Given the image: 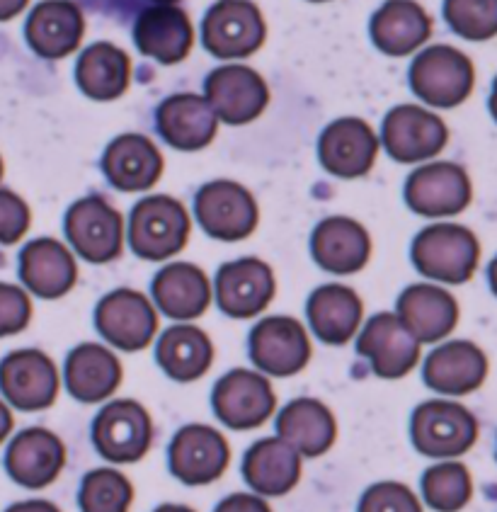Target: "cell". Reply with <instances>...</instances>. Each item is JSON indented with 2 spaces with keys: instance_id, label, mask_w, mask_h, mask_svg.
Returning a JSON list of instances; mask_svg holds the SVG:
<instances>
[{
  "instance_id": "cell-25",
  "label": "cell",
  "mask_w": 497,
  "mask_h": 512,
  "mask_svg": "<svg viewBox=\"0 0 497 512\" xmlns=\"http://www.w3.org/2000/svg\"><path fill=\"white\" fill-rule=\"evenodd\" d=\"M102 170L117 190L146 192L161 180L163 156L148 136L122 134L107 146Z\"/></svg>"
},
{
  "instance_id": "cell-20",
  "label": "cell",
  "mask_w": 497,
  "mask_h": 512,
  "mask_svg": "<svg viewBox=\"0 0 497 512\" xmlns=\"http://www.w3.org/2000/svg\"><path fill=\"white\" fill-rule=\"evenodd\" d=\"M490 362L485 352L471 340H454L439 345L425 360L422 377L432 391L447 396H464L481 389L488 379Z\"/></svg>"
},
{
  "instance_id": "cell-22",
  "label": "cell",
  "mask_w": 497,
  "mask_h": 512,
  "mask_svg": "<svg viewBox=\"0 0 497 512\" xmlns=\"http://www.w3.org/2000/svg\"><path fill=\"white\" fill-rule=\"evenodd\" d=\"M134 42L148 59L180 64L194 47V27L177 5H151L134 22Z\"/></svg>"
},
{
  "instance_id": "cell-6",
  "label": "cell",
  "mask_w": 497,
  "mask_h": 512,
  "mask_svg": "<svg viewBox=\"0 0 497 512\" xmlns=\"http://www.w3.org/2000/svg\"><path fill=\"white\" fill-rule=\"evenodd\" d=\"M97 452L112 464H134L151 449L153 420L141 403L114 401L97 413L93 423Z\"/></svg>"
},
{
  "instance_id": "cell-8",
  "label": "cell",
  "mask_w": 497,
  "mask_h": 512,
  "mask_svg": "<svg viewBox=\"0 0 497 512\" xmlns=\"http://www.w3.org/2000/svg\"><path fill=\"white\" fill-rule=\"evenodd\" d=\"M194 214L202 229L219 241H243L255 231L260 219L255 197L231 180L204 185L194 199Z\"/></svg>"
},
{
  "instance_id": "cell-30",
  "label": "cell",
  "mask_w": 497,
  "mask_h": 512,
  "mask_svg": "<svg viewBox=\"0 0 497 512\" xmlns=\"http://www.w3.org/2000/svg\"><path fill=\"white\" fill-rule=\"evenodd\" d=\"M398 316L420 343L447 338L459 323V304L447 289L434 284H413L398 299Z\"/></svg>"
},
{
  "instance_id": "cell-29",
  "label": "cell",
  "mask_w": 497,
  "mask_h": 512,
  "mask_svg": "<svg viewBox=\"0 0 497 512\" xmlns=\"http://www.w3.org/2000/svg\"><path fill=\"white\" fill-rule=\"evenodd\" d=\"M371 39L388 56H408L430 39L432 20L415 0H386L371 17Z\"/></svg>"
},
{
  "instance_id": "cell-10",
  "label": "cell",
  "mask_w": 497,
  "mask_h": 512,
  "mask_svg": "<svg viewBox=\"0 0 497 512\" xmlns=\"http://www.w3.org/2000/svg\"><path fill=\"white\" fill-rule=\"evenodd\" d=\"M388 156L398 163H417L442 153L449 141V129L434 112L425 107L401 105L393 107L381 129Z\"/></svg>"
},
{
  "instance_id": "cell-48",
  "label": "cell",
  "mask_w": 497,
  "mask_h": 512,
  "mask_svg": "<svg viewBox=\"0 0 497 512\" xmlns=\"http://www.w3.org/2000/svg\"><path fill=\"white\" fill-rule=\"evenodd\" d=\"M153 512H194L192 508H187V505H173V503H165L161 508H156Z\"/></svg>"
},
{
  "instance_id": "cell-39",
  "label": "cell",
  "mask_w": 497,
  "mask_h": 512,
  "mask_svg": "<svg viewBox=\"0 0 497 512\" xmlns=\"http://www.w3.org/2000/svg\"><path fill=\"white\" fill-rule=\"evenodd\" d=\"M444 17L468 42L497 37V0H444Z\"/></svg>"
},
{
  "instance_id": "cell-23",
  "label": "cell",
  "mask_w": 497,
  "mask_h": 512,
  "mask_svg": "<svg viewBox=\"0 0 497 512\" xmlns=\"http://www.w3.org/2000/svg\"><path fill=\"white\" fill-rule=\"evenodd\" d=\"M85 17L71 0H44L27 17L25 37L42 59H64L81 44Z\"/></svg>"
},
{
  "instance_id": "cell-44",
  "label": "cell",
  "mask_w": 497,
  "mask_h": 512,
  "mask_svg": "<svg viewBox=\"0 0 497 512\" xmlns=\"http://www.w3.org/2000/svg\"><path fill=\"white\" fill-rule=\"evenodd\" d=\"M5 512H61L54 503L49 500H27V503H15L10 505Z\"/></svg>"
},
{
  "instance_id": "cell-52",
  "label": "cell",
  "mask_w": 497,
  "mask_h": 512,
  "mask_svg": "<svg viewBox=\"0 0 497 512\" xmlns=\"http://www.w3.org/2000/svg\"><path fill=\"white\" fill-rule=\"evenodd\" d=\"M0 178H3V161H0Z\"/></svg>"
},
{
  "instance_id": "cell-33",
  "label": "cell",
  "mask_w": 497,
  "mask_h": 512,
  "mask_svg": "<svg viewBox=\"0 0 497 512\" xmlns=\"http://www.w3.org/2000/svg\"><path fill=\"white\" fill-rule=\"evenodd\" d=\"M122 381V364L107 347L85 343L68 355L66 386L83 403L105 401Z\"/></svg>"
},
{
  "instance_id": "cell-38",
  "label": "cell",
  "mask_w": 497,
  "mask_h": 512,
  "mask_svg": "<svg viewBox=\"0 0 497 512\" xmlns=\"http://www.w3.org/2000/svg\"><path fill=\"white\" fill-rule=\"evenodd\" d=\"M131 503H134V486L117 469L90 471L78 493V505L83 512H129Z\"/></svg>"
},
{
  "instance_id": "cell-24",
  "label": "cell",
  "mask_w": 497,
  "mask_h": 512,
  "mask_svg": "<svg viewBox=\"0 0 497 512\" xmlns=\"http://www.w3.org/2000/svg\"><path fill=\"white\" fill-rule=\"evenodd\" d=\"M158 132L177 151H199L214 141L219 115L207 95L180 93L158 107Z\"/></svg>"
},
{
  "instance_id": "cell-41",
  "label": "cell",
  "mask_w": 497,
  "mask_h": 512,
  "mask_svg": "<svg viewBox=\"0 0 497 512\" xmlns=\"http://www.w3.org/2000/svg\"><path fill=\"white\" fill-rule=\"evenodd\" d=\"M32 318L30 297L15 284L0 282V338L25 331Z\"/></svg>"
},
{
  "instance_id": "cell-42",
  "label": "cell",
  "mask_w": 497,
  "mask_h": 512,
  "mask_svg": "<svg viewBox=\"0 0 497 512\" xmlns=\"http://www.w3.org/2000/svg\"><path fill=\"white\" fill-rule=\"evenodd\" d=\"M30 229V207L15 192L0 190V243H17Z\"/></svg>"
},
{
  "instance_id": "cell-47",
  "label": "cell",
  "mask_w": 497,
  "mask_h": 512,
  "mask_svg": "<svg viewBox=\"0 0 497 512\" xmlns=\"http://www.w3.org/2000/svg\"><path fill=\"white\" fill-rule=\"evenodd\" d=\"M488 280H490V289H493V294L497 297V255L493 258V263L488 267Z\"/></svg>"
},
{
  "instance_id": "cell-37",
  "label": "cell",
  "mask_w": 497,
  "mask_h": 512,
  "mask_svg": "<svg viewBox=\"0 0 497 512\" xmlns=\"http://www.w3.org/2000/svg\"><path fill=\"white\" fill-rule=\"evenodd\" d=\"M422 498L437 512H459L473 498L471 471L459 462L434 464L422 474Z\"/></svg>"
},
{
  "instance_id": "cell-1",
  "label": "cell",
  "mask_w": 497,
  "mask_h": 512,
  "mask_svg": "<svg viewBox=\"0 0 497 512\" xmlns=\"http://www.w3.org/2000/svg\"><path fill=\"white\" fill-rule=\"evenodd\" d=\"M413 263L432 280L464 284L476 275L481 263V243L476 233L459 224H437L417 233Z\"/></svg>"
},
{
  "instance_id": "cell-35",
  "label": "cell",
  "mask_w": 497,
  "mask_h": 512,
  "mask_svg": "<svg viewBox=\"0 0 497 512\" xmlns=\"http://www.w3.org/2000/svg\"><path fill=\"white\" fill-rule=\"evenodd\" d=\"M131 81V61L127 51L110 42H97L81 54L76 66L78 88L90 100L110 102L127 93Z\"/></svg>"
},
{
  "instance_id": "cell-15",
  "label": "cell",
  "mask_w": 497,
  "mask_h": 512,
  "mask_svg": "<svg viewBox=\"0 0 497 512\" xmlns=\"http://www.w3.org/2000/svg\"><path fill=\"white\" fill-rule=\"evenodd\" d=\"M357 350L384 379L405 377L420 360V340L398 314H376L369 318L359 335Z\"/></svg>"
},
{
  "instance_id": "cell-12",
  "label": "cell",
  "mask_w": 497,
  "mask_h": 512,
  "mask_svg": "<svg viewBox=\"0 0 497 512\" xmlns=\"http://www.w3.org/2000/svg\"><path fill=\"white\" fill-rule=\"evenodd\" d=\"M95 326L110 345L124 352H139L151 345L158 331V316L141 292L117 289L97 304Z\"/></svg>"
},
{
  "instance_id": "cell-17",
  "label": "cell",
  "mask_w": 497,
  "mask_h": 512,
  "mask_svg": "<svg viewBox=\"0 0 497 512\" xmlns=\"http://www.w3.org/2000/svg\"><path fill=\"white\" fill-rule=\"evenodd\" d=\"M207 100L221 122L248 124L270 105V88L253 68L221 66L209 73Z\"/></svg>"
},
{
  "instance_id": "cell-2",
  "label": "cell",
  "mask_w": 497,
  "mask_h": 512,
  "mask_svg": "<svg viewBox=\"0 0 497 512\" xmlns=\"http://www.w3.org/2000/svg\"><path fill=\"white\" fill-rule=\"evenodd\" d=\"M187 209L168 195L141 199L129 219V246L144 260H165L180 253L190 238Z\"/></svg>"
},
{
  "instance_id": "cell-16",
  "label": "cell",
  "mask_w": 497,
  "mask_h": 512,
  "mask_svg": "<svg viewBox=\"0 0 497 512\" xmlns=\"http://www.w3.org/2000/svg\"><path fill=\"white\" fill-rule=\"evenodd\" d=\"M0 389L20 411H44L59 396V372L39 350H17L0 362Z\"/></svg>"
},
{
  "instance_id": "cell-13",
  "label": "cell",
  "mask_w": 497,
  "mask_h": 512,
  "mask_svg": "<svg viewBox=\"0 0 497 512\" xmlns=\"http://www.w3.org/2000/svg\"><path fill=\"white\" fill-rule=\"evenodd\" d=\"M473 185L468 173L456 163H430L417 168L405 182V202L415 214L456 216L471 204Z\"/></svg>"
},
{
  "instance_id": "cell-7",
  "label": "cell",
  "mask_w": 497,
  "mask_h": 512,
  "mask_svg": "<svg viewBox=\"0 0 497 512\" xmlns=\"http://www.w3.org/2000/svg\"><path fill=\"white\" fill-rule=\"evenodd\" d=\"M66 236L88 263H110L122 253V216L105 197H83L68 209Z\"/></svg>"
},
{
  "instance_id": "cell-18",
  "label": "cell",
  "mask_w": 497,
  "mask_h": 512,
  "mask_svg": "<svg viewBox=\"0 0 497 512\" xmlns=\"http://www.w3.org/2000/svg\"><path fill=\"white\" fill-rule=\"evenodd\" d=\"M323 168L335 178L354 180L367 175L379 153V139L364 119L342 117L325 127L318 144Z\"/></svg>"
},
{
  "instance_id": "cell-14",
  "label": "cell",
  "mask_w": 497,
  "mask_h": 512,
  "mask_svg": "<svg viewBox=\"0 0 497 512\" xmlns=\"http://www.w3.org/2000/svg\"><path fill=\"white\" fill-rule=\"evenodd\" d=\"M250 360L272 377L299 374L311 360V340L296 318L270 316L250 333Z\"/></svg>"
},
{
  "instance_id": "cell-40",
  "label": "cell",
  "mask_w": 497,
  "mask_h": 512,
  "mask_svg": "<svg viewBox=\"0 0 497 512\" xmlns=\"http://www.w3.org/2000/svg\"><path fill=\"white\" fill-rule=\"evenodd\" d=\"M359 512H422V505L408 486L384 481L367 488L359 500Z\"/></svg>"
},
{
  "instance_id": "cell-28",
  "label": "cell",
  "mask_w": 497,
  "mask_h": 512,
  "mask_svg": "<svg viewBox=\"0 0 497 512\" xmlns=\"http://www.w3.org/2000/svg\"><path fill=\"white\" fill-rule=\"evenodd\" d=\"M243 476L260 496H284L301 479V452L279 435L265 437L245 454Z\"/></svg>"
},
{
  "instance_id": "cell-31",
  "label": "cell",
  "mask_w": 497,
  "mask_h": 512,
  "mask_svg": "<svg viewBox=\"0 0 497 512\" xmlns=\"http://www.w3.org/2000/svg\"><path fill=\"white\" fill-rule=\"evenodd\" d=\"M153 299L165 316L190 321L202 316L211 304V282L202 267L173 263L153 280Z\"/></svg>"
},
{
  "instance_id": "cell-46",
  "label": "cell",
  "mask_w": 497,
  "mask_h": 512,
  "mask_svg": "<svg viewBox=\"0 0 497 512\" xmlns=\"http://www.w3.org/2000/svg\"><path fill=\"white\" fill-rule=\"evenodd\" d=\"M10 430H13V415H10L8 406L0 401V442L10 435Z\"/></svg>"
},
{
  "instance_id": "cell-3",
  "label": "cell",
  "mask_w": 497,
  "mask_h": 512,
  "mask_svg": "<svg viewBox=\"0 0 497 512\" xmlns=\"http://www.w3.org/2000/svg\"><path fill=\"white\" fill-rule=\"evenodd\" d=\"M410 85L417 98L434 107L461 105L476 85V68L464 51L437 44L415 56Z\"/></svg>"
},
{
  "instance_id": "cell-9",
  "label": "cell",
  "mask_w": 497,
  "mask_h": 512,
  "mask_svg": "<svg viewBox=\"0 0 497 512\" xmlns=\"http://www.w3.org/2000/svg\"><path fill=\"white\" fill-rule=\"evenodd\" d=\"M170 474L185 486H207L221 479L231 462V447L209 425H187L170 442Z\"/></svg>"
},
{
  "instance_id": "cell-32",
  "label": "cell",
  "mask_w": 497,
  "mask_h": 512,
  "mask_svg": "<svg viewBox=\"0 0 497 512\" xmlns=\"http://www.w3.org/2000/svg\"><path fill=\"white\" fill-rule=\"evenodd\" d=\"M364 306L354 289L342 284L318 287L308 299V321L313 333L328 345H345L362 323Z\"/></svg>"
},
{
  "instance_id": "cell-11",
  "label": "cell",
  "mask_w": 497,
  "mask_h": 512,
  "mask_svg": "<svg viewBox=\"0 0 497 512\" xmlns=\"http://www.w3.org/2000/svg\"><path fill=\"white\" fill-rule=\"evenodd\" d=\"M214 411L231 430H253L270 420L277 408L272 384L250 369H233L214 386Z\"/></svg>"
},
{
  "instance_id": "cell-49",
  "label": "cell",
  "mask_w": 497,
  "mask_h": 512,
  "mask_svg": "<svg viewBox=\"0 0 497 512\" xmlns=\"http://www.w3.org/2000/svg\"><path fill=\"white\" fill-rule=\"evenodd\" d=\"M490 115H493V119L497 122V78L493 83V93H490Z\"/></svg>"
},
{
  "instance_id": "cell-34",
  "label": "cell",
  "mask_w": 497,
  "mask_h": 512,
  "mask_svg": "<svg viewBox=\"0 0 497 512\" xmlns=\"http://www.w3.org/2000/svg\"><path fill=\"white\" fill-rule=\"evenodd\" d=\"M282 440L301 452V457H321L333 447L337 425L328 406L316 398H296L277 420Z\"/></svg>"
},
{
  "instance_id": "cell-5",
  "label": "cell",
  "mask_w": 497,
  "mask_h": 512,
  "mask_svg": "<svg viewBox=\"0 0 497 512\" xmlns=\"http://www.w3.org/2000/svg\"><path fill=\"white\" fill-rule=\"evenodd\" d=\"M204 47L216 59H245L265 44L267 25L250 0H219L204 17Z\"/></svg>"
},
{
  "instance_id": "cell-45",
  "label": "cell",
  "mask_w": 497,
  "mask_h": 512,
  "mask_svg": "<svg viewBox=\"0 0 497 512\" xmlns=\"http://www.w3.org/2000/svg\"><path fill=\"white\" fill-rule=\"evenodd\" d=\"M27 8V0H0V22L13 20L15 15H20Z\"/></svg>"
},
{
  "instance_id": "cell-21",
  "label": "cell",
  "mask_w": 497,
  "mask_h": 512,
  "mask_svg": "<svg viewBox=\"0 0 497 512\" xmlns=\"http://www.w3.org/2000/svg\"><path fill=\"white\" fill-rule=\"evenodd\" d=\"M66 464V447L54 432L30 428L10 442L5 454V469L10 479L22 488H47L59 479Z\"/></svg>"
},
{
  "instance_id": "cell-26",
  "label": "cell",
  "mask_w": 497,
  "mask_h": 512,
  "mask_svg": "<svg viewBox=\"0 0 497 512\" xmlns=\"http://www.w3.org/2000/svg\"><path fill=\"white\" fill-rule=\"evenodd\" d=\"M311 250L316 263L333 275H354L369 263L371 241L359 221L330 216L313 231Z\"/></svg>"
},
{
  "instance_id": "cell-27",
  "label": "cell",
  "mask_w": 497,
  "mask_h": 512,
  "mask_svg": "<svg viewBox=\"0 0 497 512\" xmlns=\"http://www.w3.org/2000/svg\"><path fill=\"white\" fill-rule=\"evenodd\" d=\"M20 277L42 299H59L73 289L78 267L71 250L54 238H37L20 253Z\"/></svg>"
},
{
  "instance_id": "cell-19",
  "label": "cell",
  "mask_w": 497,
  "mask_h": 512,
  "mask_svg": "<svg viewBox=\"0 0 497 512\" xmlns=\"http://www.w3.org/2000/svg\"><path fill=\"white\" fill-rule=\"evenodd\" d=\"M274 299L272 267L257 258L226 263L216 275V301L233 318L262 314Z\"/></svg>"
},
{
  "instance_id": "cell-51",
  "label": "cell",
  "mask_w": 497,
  "mask_h": 512,
  "mask_svg": "<svg viewBox=\"0 0 497 512\" xmlns=\"http://www.w3.org/2000/svg\"><path fill=\"white\" fill-rule=\"evenodd\" d=\"M311 3H328V0H311Z\"/></svg>"
},
{
  "instance_id": "cell-43",
  "label": "cell",
  "mask_w": 497,
  "mask_h": 512,
  "mask_svg": "<svg viewBox=\"0 0 497 512\" xmlns=\"http://www.w3.org/2000/svg\"><path fill=\"white\" fill-rule=\"evenodd\" d=\"M214 512H272V510L262 498L250 496V493H233V496L221 500Z\"/></svg>"
},
{
  "instance_id": "cell-4",
  "label": "cell",
  "mask_w": 497,
  "mask_h": 512,
  "mask_svg": "<svg viewBox=\"0 0 497 512\" xmlns=\"http://www.w3.org/2000/svg\"><path fill=\"white\" fill-rule=\"evenodd\" d=\"M413 445L420 454L447 459L466 454L478 440V420L454 401H427L413 413Z\"/></svg>"
},
{
  "instance_id": "cell-36",
  "label": "cell",
  "mask_w": 497,
  "mask_h": 512,
  "mask_svg": "<svg viewBox=\"0 0 497 512\" xmlns=\"http://www.w3.org/2000/svg\"><path fill=\"white\" fill-rule=\"evenodd\" d=\"M156 357L170 379L194 381L204 377L214 362V345L202 328L175 326L158 340Z\"/></svg>"
},
{
  "instance_id": "cell-50",
  "label": "cell",
  "mask_w": 497,
  "mask_h": 512,
  "mask_svg": "<svg viewBox=\"0 0 497 512\" xmlns=\"http://www.w3.org/2000/svg\"><path fill=\"white\" fill-rule=\"evenodd\" d=\"M153 5H175L177 0H151Z\"/></svg>"
}]
</instances>
